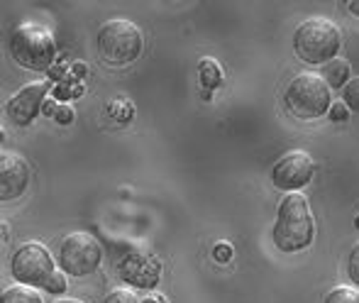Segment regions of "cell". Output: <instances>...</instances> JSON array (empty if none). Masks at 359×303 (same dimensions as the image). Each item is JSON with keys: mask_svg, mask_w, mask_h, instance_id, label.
<instances>
[{"mask_svg": "<svg viewBox=\"0 0 359 303\" xmlns=\"http://www.w3.org/2000/svg\"><path fill=\"white\" fill-rule=\"evenodd\" d=\"M10 271H13L18 284H25L29 289H42L47 294H64L67 291V276L59 274L52 252L39 242L20 245L10 260Z\"/></svg>", "mask_w": 359, "mask_h": 303, "instance_id": "1", "label": "cell"}, {"mask_svg": "<svg viewBox=\"0 0 359 303\" xmlns=\"http://www.w3.org/2000/svg\"><path fill=\"white\" fill-rule=\"evenodd\" d=\"M313 235H316V223L308 198L301 191L284 196L274 223V245L281 252H301L313 242Z\"/></svg>", "mask_w": 359, "mask_h": 303, "instance_id": "2", "label": "cell"}, {"mask_svg": "<svg viewBox=\"0 0 359 303\" xmlns=\"http://www.w3.org/2000/svg\"><path fill=\"white\" fill-rule=\"evenodd\" d=\"M342 47V32L332 20L327 18H308L298 25L293 34V49L298 59L311 67L327 64L337 59V52Z\"/></svg>", "mask_w": 359, "mask_h": 303, "instance_id": "3", "label": "cell"}, {"mask_svg": "<svg viewBox=\"0 0 359 303\" xmlns=\"http://www.w3.org/2000/svg\"><path fill=\"white\" fill-rule=\"evenodd\" d=\"M10 54L29 72H47L57 59V39L39 22H22L10 34Z\"/></svg>", "mask_w": 359, "mask_h": 303, "instance_id": "4", "label": "cell"}, {"mask_svg": "<svg viewBox=\"0 0 359 303\" xmlns=\"http://www.w3.org/2000/svg\"><path fill=\"white\" fill-rule=\"evenodd\" d=\"M144 49V34L133 20L110 18L98 27V52L110 67L133 64Z\"/></svg>", "mask_w": 359, "mask_h": 303, "instance_id": "5", "label": "cell"}, {"mask_svg": "<svg viewBox=\"0 0 359 303\" xmlns=\"http://www.w3.org/2000/svg\"><path fill=\"white\" fill-rule=\"evenodd\" d=\"M330 88L327 83L313 72L298 74L291 83L286 86L284 105L293 118L316 120L330 110Z\"/></svg>", "mask_w": 359, "mask_h": 303, "instance_id": "6", "label": "cell"}, {"mask_svg": "<svg viewBox=\"0 0 359 303\" xmlns=\"http://www.w3.org/2000/svg\"><path fill=\"white\" fill-rule=\"evenodd\" d=\"M103 262V247L90 232H69L59 242V267L69 276H90Z\"/></svg>", "mask_w": 359, "mask_h": 303, "instance_id": "7", "label": "cell"}, {"mask_svg": "<svg viewBox=\"0 0 359 303\" xmlns=\"http://www.w3.org/2000/svg\"><path fill=\"white\" fill-rule=\"evenodd\" d=\"M115 269L128 284L137 289H154L161 279V262L147 247H128L123 255L115 260Z\"/></svg>", "mask_w": 359, "mask_h": 303, "instance_id": "8", "label": "cell"}, {"mask_svg": "<svg viewBox=\"0 0 359 303\" xmlns=\"http://www.w3.org/2000/svg\"><path fill=\"white\" fill-rule=\"evenodd\" d=\"M313 171H316L313 156L303 149H291L274 164V169H271V184L279 191L296 194L306 184H311Z\"/></svg>", "mask_w": 359, "mask_h": 303, "instance_id": "9", "label": "cell"}, {"mask_svg": "<svg viewBox=\"0 0 359 303\" xmlns=\"http://www.w3.org/2000/svg\"><path fill=\"white\" fill-rule=\"evenodd\" d=\"M52 86L54 83L49 79H42V81H34V83L22 86L20 90H15L13 98L5 105V115L10 118V123L18 125V128H25V125L32 123V120L42 113V105H44V100L49 98Z\"/></svg>", "mask_w": 359, "mask_h": 303, "instance_id": "10", "label": "cell"}, {"mask_svg": "<svg viewBox=\"0 0 359 303\" xmlns=\"http://www.w3.org/2000/svg\"><path fill=\"white\" fill-rule=\"evenodd\" d=\"M29 164L15 152H0V201H15L29 186Z\"/></svg>", "mask_w": 359, "mask_h": 303, "instance_id": "11", "label": "cell"}, {"mask_svg": "<svg viewBox=\"0 0 359 303\" xmlns=\"http://www.w3.org/2000/svg\"><path fill=\"white\" fill-rule=\"evenodd\" d=\"M320 79L327 83V88H345L350 81V64L345 59H332V62L323 64Z\"/></svg>", "mask_w": 359, "mask_h": 303, "instance_id": "12", "label": "cell"}, {"mask_svg": "<svg viewBox=\"0 0 359 303\" xmlns=\"http://www.w3.org/2000/svg\"><path fill=\"white\" fill-rule=\"evenodd\" d=\"M0 303H44L37 289H29L25 284H13L0 291Z\"/></svg>", "mask_w": 359, "mask_h": 303, "instance_id": "13", "label": "cell"}, {"mask_svg": "<svg viewBox=\"0 0 359 303\" xmlns=\"http://www.w3.org/2000/svg\"><path fill=\"white\" fill-rule=\"evenodd\" d=\"M198 79H201V83H203V88L213 90V88H217V86H222L225 74H222V67L215 62V59L203 57L198 62Z\"/></svg>", "mask_w": 359, "mask_h": 303, "instance_id": "14", "label": "cell"}, {"mask_svg": "<svg viewBox=\"0 0 359 303\" xmlns=\"http://www.w3.org/2000/svg\"><path fill=\"white\" fill-rule=\"evenodd\" d=\"M42 113L44 115H49V118L54 120V123H59V125H72L74 123V108L69 103H57V100H44V105H42Z\"/></svg>", "mask_w": 359, "mask_h": 303, "instance_id": "15", "label": "cell"}, {"mask_svg": "<svg viewBox=\"0 0 359 303\" xmlns=\"http://www.w3.org/2000/svg\"><path fill=\"white\" fill-rule=\"evenodd\" d=\"M105 110H108L110 118L118 120V123H130V120H133V113H135L133 103L125 98H113L108 105H105Z\"/></svg>", "mask_w": 359, "mask_h": 303, "instance_id": "16", "label": "cell"}, {"mask_svg": "<svg viewBox=\"0 0 359 303\" xmlns=\"http://www.w3.org/2000/svg\"><path fill=\"white\" fill-rule=\"evenodd\" d=\"M323 303H359V291L352 286H335L332 291H327Z\"/></svg>", "mask_w": 359, "mask_h": 303, "instance_id": "17", "label": "cell"}, {"mask_svg": "<svg viewBox=\"0 0 359 303\" xmlns=\"http://www.w3.org/2000/svg\"><path fill=\"white\" fill-rule=\"evenodd\" d=\"M342 103L347 105V110L359 113V76L357 79H350L345 88H342Z\"/></svg>", "mask_w": 359, "mask_h": 303, "instance_id": "18", "label": "cell"}, {"mask_svg": "<svg viewBox=\"0 0 359 303\" xmlns=\"http://www.w3.org/2000/svg\"><path fill=\"white\" fill-rule=\"evenodd\" d=\"M103 303H140L137 301V294L130 289H113L108 296H105Z\"/></svg>", "mask_w": 359, "mask_h": 303, "instance_id": "19", "label": "cell"}, {"mask_svg": "<svg viewBox=\"0 0 359 303\" xmlns=\"http://www.w3.org/2000/svg\"><path fill=\"white\" fill-rule=\"evenodd\" d=\"M347 271H350V279L359 286V242L352 247L350 252V262H347Z\"/></svg>", "mask_w": 359, "mask_h": 303, "instance_id": "20", "label": "cell"}, {"mask_svg": "<svg viewBox=\"0 0 359 303\" xmlns=\"http://www.w3.org/2000/svg\"><path fill=\"white\" fill-rule=\"evenodd\" d=\"M327 113H330V120H335V123H345V120L350 118V110H347V105L342 103V100L340 103H332Z\"/></svg>", "mask_w": 359, "mask_h": 303, "instance_id": "21", "label": "cell"}, {"mask_svg": "<svg viewBox=\"0 0 359 303\" xmlns=\"http://www.w3.org/2000/svg\"><path fill=\"white\" fill-rule=\"evenodd\" d=\"M213 257L217 262H230L232 257V247L227 245V242H217V245L213 247Z\"/></svg>", "mask_w": 359, "mask_h": 303, "instance_id": "22", "label": "cell"}, {"mask_svg": "<svg viewBox=\"0 0 359 303\" xmlns=\"http://www.w3.org/2000/svg\"><path fill=\"white\" fill-rule=\"evenodd\" d=\"M72 72H74L76 79H83V76L88 74V67H86V64H74Z\"/></svg>", "mask_w": 359, "mask_h": 303, "instance_id": "23", "label": "cell"}, {"mask_svg": "<svg viewBox=\"0 0 359 303\" xmlns=\"http://www.w3.org/2000/svg\"><path fill=\"white\" fill-rule=\"evenodd\" d=\"M140 303H166L164 296H156V294H151V296H147V299H142Z\"/></svg>", "mask_w": 359, "mask_h": 303, "instance_id": "24", "label": "cell"}, {"mask_svg": "<svg viewBox=\"0 0 359 303\" xmlns=\"http://www.w3.org/2000/svg\"><path fill=\"white\" fill-rule=\"evenodd\" d=\"M347 10H350L352 15H359V0H350V3H347Z\"/></svg>", "mask_w": 359, "mask_h": 303, "instance_id": "25", "label": "cell"}, {"mask_svg": "<svg viewBox=\"0 0 359 303\" xmlns=\"http://www.w3.org/2000/svg\"><path fill=\"white\" fill-rule=\"evenodd\" d=\"M54 303H83V301H79V299H59V301H54Z\"/></svg>", "mask_w": 359, "mask_h": 303, "instance_id": "26", "label": "cell"}, {"mask_svg": "<svg viewBox=\"0 0 359 303\" xmlns=\"http://www.w3.org/2000/svg\"><path fill=\"white\" fill-rule=\"evenodd\" d=\"M3 140H5V130L0 128V142H3Z\"/></svg>", "mask_w": 359, "mask_h": 303, "instance_id": "27", "label": "cell"}, {"mask_svg": "<svg viewBox=\"0 0 359 303\" xmlns=\"http://www.w3.org/2000/svg\"><path fill=\"white\" fill-rule=\"evenodd\" d=\"M357 227H359V218H357Z\"/></svg>", "mask_w": 359, "mask_h": 303, "instance_id": "28", "label": "cell"}]
</instances>
